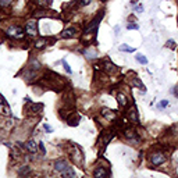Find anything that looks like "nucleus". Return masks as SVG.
<instances>
[{"mask_svg": "<svg viewBox=\"0 0 178 178\" xmlns=\"http://www.w3.org/2000/svg\"><path fill=\"white\" fill-rule=\"evenodd\" d=\"M8 36H11V38L14 39H23L24 38V29L21 27H17V25H13V27H10L7 31H6Z\"/></svg>", "mask_w": 178, "mask_h": 178, "instance_id": "f257e3e1", "label": "nucleus"}, {"mask_svg": "<svg viewBox=\"0 0 178 178\" xmlns=\"http://www.w3.org/2000/svg\"><path fill=\"white\" fill-rule=\"evenodd\" d=\"M166 160H167V157H166V156H164V153H162V152H156V153H153V155L150 156V162H152V164H153V166L163 164Z\"/></svg>", "mask_w": 178, "mask_h": 178, "instance_id": "f03ea898", "label": "nucleus"}, {"mask_svg": "<svg viewBox=\"0 0 178 178\" xmlns=\"http://www.w3.org/2000/svg\"><path fill=\"white\" fill-rule=\"evenodd\" d=\"M108 175H110V171L106 170V167H102V166H98L93 171V177L95 178H103L108 177Z\"/></svg>", "mask_w": 178, "mask_h": 178, "instance_id": "7ed1b4c3", "label": "nucleus"}, {"mask_svg": "<svg viewBox=\"0 0 178 178\" xmlns=\"http://www.w3.org/2000/svg\"><path fill=\"white\" fill-rule=\"evenodd\" d=\"M25 31L29 35V36H35L36 33H38V27H36V23L31 20V21H28L27 23V28H25Z\"/></svg>", "mask_w": 178, "mask_h": 178, "instance_id": "20e7f679", "label": "nucleus"}, {"mask_svg": "<svg viewBox=\"0 0 178 178\" xmlns=\"http://www.w3.org/2000/svg\"><path fill=\"white\" fill-rule=\"evenodd\" d=\"M29 104L27 106V111H31V113H40L42 108H43V104L40 103H31V100L28 102Z\"/></svg>", "mask_w": 178, "mask_h": 178, "instance_id": "39448f33", "label": "nucleus"}, {"mask_svg": "<svg viewBox=\"0 0 178 178\" xmlns=\"http://www.w3.org/2000/svg\"><path fill=\"white\" fill-rule=\"evenodd\" d=\"M102 116L104 117V118H107L108 121H111V120H114L116 118V110H111V108H102Z\"/></svg>", "mask_w": 178, "mask_h": 178, "instance_id": "423d86ee", "label": "nucleus"}, {"mask_svg": "<svg viewBox=\"0 0 178 178\" xmlns=\"http://www.w3.org/2000/svg\"><path fill=\"white\" fill-rule=\"evenodd\" d=\"M114 136V130H110V131H106L102 134V146H106L108 142H110V139Z\"/></svg>", "mask_w": 178, "mask_h": 178, "instance_id": "0eeeda50", "label": "nucleus"}, {"mask_svg": "<svg viewBox=\"0 0 178 178\" xmlns=\"http://www.w3.org/2000/svg\"><path fill=\"white\" fill-rule=\"evenodd\" d=\"M68 168V164L65 160H56L54 162V170L59 171V173H63V171H65Z\"/></svg>", "mask_w": 178, "mask_h": 178, "instance_id": "6e6552de", "label": "nucleus"}, {"mask_svg": "<svg viewBox=\"0 0 178 178\" xmlns=\"http://www.w3.org/2000/svg\"><path fill=\"white\" fill-rule=\"evenodd\" d=\"M24 147H25V150L27 152H29V153H36V150H38V145L33 142V140H28L25 145H24Z\"/></svg>", "mask_w": 178, "mask_h": 178, "instance_id": "1a4fd4ad", "label": "nucleus"}, {"mask_svg": "<svg viewBox=\"0 0 178 178\" xmlns=\"http://www.w3.org/2000/svg\"><path fill=\"white\" fill-rule=\"evenodd\" d=\"M75 35H77V29L75 28H68V29H64L61 32V38H64V39H71V38H74Z\"/></svg>", "mask_w": 178, "mask_h": 178, "instance_id": "9d476101", "label": "nucleus"}, {"mask_svg": "<svg viewBox=\"0 0 178 178\" xmlns=\"http://www.w3.org/2000/svg\"><path fill=\"white\" fill-rule=\"evenodd\" d=\"M103 70L106 71L107 74H111V72H114L117 68H116V65H114L113 63H110L108 60H106V61L103 63Z\"/></svg>", "mask_w": 178, "mask_h": 178, "instance_id": "9b49d317", "label": "nucleus"}, {"mask_svg": "<svg viewBox=\"0 0 178 178\" xmlns=\"http://www.w3.org/2000/svg\"><path fill=\"white\" fill-rule=\"evenodd\" d=\"M124 135L128 138V139H135L138 142V136H136V131L134 128H127L124 131Z\"/></svg>", "mask_w": 178, "mask_h": 178, "instance_id": "f8f14e48", "label": "nucleus"}, {"mask_svg": "<svg viewBox=\"0 0 178 178\" xmlns=\"http://www.w3.org/2000/svg\"><path fill=\"white\" fill-rule=\"evenodd\" d=\"M131 84L134 86H138V88H139L140 91H146V88H145V85H143V84H142V81H140L139 78L136 77V75H134V77H132V79H131Z\"/></svg>", "mask_w": 178, "mask_h": 178, "instance_id": "ddd939ff", "label": "nucleus"}, {"mask_svg": "<svg viewBox=\"0 0 178 178\" xmlns=\"http://www.w3.org/2000/svg\"><path fill=\"white\" fill-rule=\"evenodd\" d=\"M127 116L130 117V120L131 121H135V123H138V114H136V108L135 107H131L128 111H127Z\"/></svg>", "mask_w": 178, "mask_h": 178, "instance_id": "4468645a", "label": "nucleus"}, {"mask_svg": "<svg viewBox=\"0 0 178 178\" xmlns=\"http://www.w3.org/2000/svg\"><path fill=\"white\" fill-rule=\"evenodd\" d=\"M117 100H118V104H120V106H123V107H125V106L128 104L127 96H125L124 93H118V95H117Z\"/></svg>", "mask_w": 178, "mask_h": 178, "instance_id": "2eb2a0df", "label": "nucleus"}, {"mask_svg": "<svg viewBox=\"0 0 178 178\" xmlns=\"http://www.w3.org/2000/svg\"><path fill=\"white\" fill-rule=\"evenodd\" d=\"M78 121H79V116H77V114H74L72 117H68V118H67V123H68V125H71V127L78 125Z\"/></svg>", "mask_w": 178, "mask_h": 178, "instance_id": "dca6fc26", "label": "nucleus"}, {"mask_svg": "<svg viewBox=\"0 0 178 178\" xmlns=\"http://www.w3.org/2000/svg\"><path fill=\"white\" fill-rule=\"evenodd\" d=\"M135 59H136V61L139 63V64H143V65H145V64H147V59L143 56V54L138 53L136 56H135Z\"/></svg>", "mask_w": 178, "mask_h": 178, "instance_id": "f3484780", "label": "nucleus"}, {"mask_svg": "<svg viewBox=\"0 0 178 178\" xmlns=\"http://www.w3.org/2000/svg\"><path fill=\"white\" fill-rule=\"evenodd\" d=\"M61 174H63V177H75V171L72 170L71 167H68L65 171H63Z\"/></svg>", "mask_w": 178, "mask_h": 178, "instance_id": "a211bd4d", "label": "nucleus"}, {"mask_svg": "<svg viewBox=\"0 0 178 178\" xmlns=\"http://www.w3.org/2000/svg\"><path fill=\"white\" fill-rule=\"evenodd\" d=\"M118 49H120L121 52H128V53H134V52H135V47H130V46H127V45H121Z\"/></svg>", "mask_w": 178, "mask_h": 178, "instance_id": "6ab92c4d", "label": "nucleus"}, {"mask_svg": "<svg viewBox=\"0 0 178 178\" xmlns=\"http://www.w3.org/2000/svg\"><path fill=\"white\" fill-rule=\"evenodd\" d=\"M43 46H46V39H39L35 42V47L36 49H42Z\"/></svg>", "mask_w": 178, "mask_h": 178, "instance_id": "aec40b11", "label": "nucleus"}, {"mask_svg": "<svg viewBox=\"0 0 178 178\" xmlns=\"http://www.w3.org/2000/svg\"><path fill=\"white\" fill-rule=\"evenodd\" d=\"M13 3V0H0V6L1 7H8Z\"/></svg>", "mask_w": 178, "mask_h": 178, "instance_id": "412c9836", "label": "nucleus"}, {"mask_svg": "<svg viewBox=\"0 0 178 178\" xmlns=\"http://www.w3.org/2000/svg\"><path fill=\"white\" fill-rule=\"evenodd\" d=\"M167 106H168V100H162L157 106H156V107L157 108H164V107H167Z\"/></svg>", "mask_w": 178, "mask_h": 178, "instance_id": "4be33fe9", "label": "nucleus"}, {"mask_svg": "<svg viewBox=\"0 0 178 178\" xmlns=\"http://www.w3.org/2000/svg\"><path fill=\"white\" fill-rule=\"evenodd\" d=\"M63 65H64V70L67 71V74H71L72 72V70H71V67H70V64L67 61H63Z\"/></svg>", "mask_w": 178, "mask_h": 178, "instance_id": "5701e85b", "label": "nucleus"}, {"mask_svg": "<svg viewBox=\"0 0 178 178\" xmlns=\"http://www.w3.org/2000/svg\"><path fill=\"white\" fill-rule=\"evenodd\" d=\"M18 173H20V174H27V173H29V167H28V166H24L23 168H20Z\"/></svg>", "mask_w": 178, "mask_h": 178, "instance_id": "b1692460", "label": "nucleus"}, {"mask_svg": "<svg viewBox=\"0 0 178 178\" xmlns=\"http://www.w3.org/2000/svg\"><path fill=\"white\" fill-rule=\"evenodd\" d=\"M127 28H128V29H139V25H138V24H128Z\"/></svg>", "mask_w": 178, "mask_h": 178, "instance_id": "393cba45", "label": "nucleus"}, {"mask_svg": "<svg viewBox=\"0 0 178 178\" xmlns=\"http://www.w3.org/2000/svg\"><path fill=\"white\" fill-rule=\"evenodd\" d=\"M166 46L170 47V49H175V42H174V40H168V42L166 43Z\"/></svg>", "mask_w": 178, "mask_h": 178, "instance_id": "a878e982", "label": "nucleus"}, {"mask_svg": "<svg viewBox=\"0 0 178 178\" xmlns=\"http://www.w3.org/2000/svg\"><path fill=\"white\" fill-rule=\"evenodd\" d=\"M39 149H40V152H42V153H46V147H45V143H43V142H39Z\"/></svg>", "mask_w": 178, "mask_h": 178, "instance_id": "bb28decb", "label": "nucleus"}, {"mask_svg": "<svg viewBox=\"0 0 178 178\" xmlns=\"http://www.w3.org/2000/svg\"><path fill=\"white\" fill-rule=\"evenodd\" d=\"M43 128H45V130H46L47 132H52V131H53V130H52V128H50V127H49V125H47V124H45V125H43Z\"/></svg>", "mask_w": 178, "mask_h": 178, "instance_id": "cd10ccee", "label": "nucleus"}, {"mask_svg": "<svg viewBox=\"0 0 178 178\" xmlns=\"http://www.w3.org/2000/svg\"><path fill=\"white\" fill-rule=\"evenodd\" d=\"M173 92H174V95H175V96H178V86H175V88H174V91H173Z\"/></svg>", "mask_w": 178, "mask_h": 178, "instance_id": "c85d7f7f", "label": "nucleus"}, {"mask_svg": "<svg viewBox=\"0 0 178 178\" xmlns=\"http://www.w3.org/2000/svg\"><path fill=\"white\" fill-rule=\"evenodd\" d=\"M136 10H138V13H140V11H142V6H138V7H136Z\"/></svg>", "mask_w": 178, "mask_h": 178, "instance_id": "c756f323", "label": "nucleus"}, {"mask_svg": "<svg viewBox=\"0 0 178 178\" xmlns=\"http://www.w3.org/2000/svg\"><path fill=\"white\" fill-rule=\"evenodd\" d=\"M103 1H107V0H103Z\"/></svg>", "mask_w": 178, "mask_h": 178, "instance_id": "7c9ffc66", "label": "nucleus"}]
</instances>
